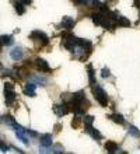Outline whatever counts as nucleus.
<instances>
[{"label": "nucleus", "mask_w": 140, "mask_h": 154, "mask_svg": "<svg viewBox=\"0 0 140 154\" xmlns=\"http://www.w3.org/2000/svg\"><path fill=\"white\" fill-rule=\"evenodd\" d=\"M4 99H6V104L11 107L16 101V93L13 90H4Z\"/></svg>", "instance_id": "nucleus-4"}, {"label": "nucleus", "mask_w": 140, "mask_h": 154, "mask_svg": "<svg viewBox=\"0 0 140 154\" xmlns=\"http://www.w3.org/2000/svg\"><path fill=\"white\" fill-rule=\"evenodd\" d=\"M35 63H37V67H38L41 72H49V70H51V67H49L48 62H46L45 59L37 57V59H35Z\"/></svg>", "instance_id": "nucleus-7"}, {"label": "nucleus", "mask_w": 140, "mask_h": 154, "mask_svg": "<svg viewBox=\"0 0 140 154\" xmlns=\"http://www.w3.org/2000/svg\"><path fill=\"white\" fill-rule=\"evenodd\" d=\"M83 121H84V125H93V122H94V116H91V115H86Z\"/></svg>", "instance_id": "nucleus-22"}, {"label": "nucleus", "mask_w": 140, "mask_h": 154, "mask_svg": "<svg viewBox=\"0 0 140 154\" xmlns=\"http://www.w3.org/2000/svg\"><path fill=\"white\" fill-rule=\"evenodd\" d=\"M91 18H93V21H94V24H95V25H101V24H102V21L105 20L102 13H93V14H91Z\"/></svg>", "instance_id": "nucleus-11"}, {"label": "nucleus", "mask_w": 140, "mask_h": 154, "mask_svg": "<svg viewBox=\"0 0 140 154\" xmlns=\"http://www.w3.org/2000/svg\"><path fill=\"white\" fill-rule=\"evenodd\" d=\"M53 111L57 116H65L66 113L69 112L67 109V105L66 104H55L53 105Z\"/></svg>", "instance_id": "nucleus-3"}, {"label": "nucleus", "mask_w": 140, "mask_h": 154, "mask_svg": "<svg viewBox=\"0 0 140 154\" xmlns=\"http://www.w3.org/2000/svg\"><path fill=\"white\" fill-rule=\"evenodd\" d=\"M27 134H30V136H32V137H37V136H38V134H37V132L30 130V129H27Z\"/></svg>", "instance_id": "nucleus-27"}, {"label": "nucleus", "mask_w": 140, "mask_h": 154, "mask_svg": "<svg viewBox=\"0 0 140 154\" xmlns=\"http://www.w3.org/2000/svg\"><path fill=\"white\" fill-rule=\"evenodd\" d=\"M52 150H53V153H63V147L60 144H55L52 147Z\"/></svg>", "instance_id": "nucleus-23"}, {"label": "nucleus", "mask_w": 140, "mask_h": 154, "mask_svg": "<svg viewBox=\"0 0 140 154\" xmlns=\"http://www.w3.org/2000/svg\"><path fill=\"white\" fill-rule=\"evenodd\" d=\"M22 55H24V52H22L21 46H16L14 49H11L10 51V56H11L13 60H21Z\"/></svg>", "instance_id": "nucleus-6"}, {"label": "nucleus", "mask_w": 140, "mask_h": 154, "mask_svg": "<svg viewBox=\"0 0 140 154\" xmlns=\"http://www.w3.org/2000/svg\"><path fill=\"white\" fill-rule=\"evenodd\" d=\"M90 1H91V3H93V4H91V6H94V7H98V9H99V7H101V3H99V1H98V0H90Z\"/></svg>", "instance_id": "nucleus-26"}, {"label": "nucleus", "mask_w": 140, "mask_h": 154, "mask_svg": "<svg viewBox=\"0 0 140 154\" xmlns=\"http://www.w3.org/2000/svg\"><path fill=\"white\" fill-rule=\"evenodd\" d=\"M88 78H90V86H91V88H94L97 86V80H95L94 70H93V66H91V65H88Z\"/></svg>", "instance_id": "nucleus-12"}, {"label": "nucleus", "mask_w": 140, "mask_h": 154, "mask_svg": "<svg viewBox=\"0 0 140 154\" xmlns=\"http://www.w3.org/2000/svg\"><path fill=\"white\" fill-rule=\"evenodd\" d=\"M30 38H31V39H37V41H39L41 45H46L48 42H49L48 35H46V34H43L42 31H38V30L32 31V34L30 35Z\"/></svg>", "instance_id": "nucleus-2"}, {"label": "nucleus", "mask_w": 140, "mask_h": 154, "mask_svg": "<svg viewBox=\"0 0 140 154\" xmlns=\"http://www.w3.org/2000/svg\"><path fill=\"white\" fill-rule=\"evenodd\" d=\"M86 130L90 133V134H91L94 139H97V140H101V139H102L101 133L98 132L97 129H93V128H91V125H86Z\"/></svg>", "instance_id": "nucleus-10"}, {"label": "nucleus", "mask_w": 140, "mask_h": 154, "mask_svg": "<svg viewBox=\"0 0 140 154\" xmlns=\"http://www.w3.org/2000/svg\"><path fill=\"white\" fill-rule=\"evenodd\" d=\"M116 22H118L119 27H130V21L126 18V17H119Z\"/></svg>", "instance_id": "nucleus-20"}, {"label": "nucleus", "mask_w": 140, "mask_h": 154, "mask_svg": "<svg viewBox=\"0 0 140 154\" xmlns=\"http://www.w3.org/2000/svg\"><path fill=\"white\" fill-rule=\"evenodd\" d=\"M135 6H136V7H140V0H135Z\"/></svg>", "instance_id": "nucleus-30"}, {"label": "nucleus", "mask_w": 140, "mask_h": 154, "mask_svg": "<svg viewBox=\"0 0 140 154\" xmlns=\"http://www.w3.org/2000/svg\"><path fill=\"white\" fill-rule=\"evenodd\" d=\"M13 4H14V7H16V10H17L18 14H24V11H25V7H24V6H25V4L22 3L21 0H20V1H14Z\"/></svg>", "instance_id": "nucleus-17"}, {"label": "nucleus", "mask_w": 140, "mask_h": 154, "mask_svg": "<svg viewBox=\"0 0 140 154\" xmlns=\"http://www.w3.org/2000/svg\"><path fill=\"white\" fill-rule=\"evenodd\" d=\"M41 146L51 147L52 146V134H43V136H41Z\"/></svg>", "instance_id": "nucleus-13"}, {"label": "nucleus", "mask_w": 140, "mask_h": 154, "mask_svg": "<svg viewBox=\"0 0 140 154\" xmlns=\"http://www.w3.org/2000/svg\"><path fill=\"white\" fill-rule=\"evenodd\" d=\"M6 151H9V147L1 142V153H6Z\"/></svg>", "instance_id": "nucleus-28"}, {"label": "nucleus", "mask_w": 140, "mask_h": 154, "mask_svg": "<svg viewBox=\"0 0 140 154\" xmlns=\"http://www.w3.org/2000/svg\"><path fill=\"white\" fill-rule=\"evenodd\" d=\"M101 76L104 77V78H107V77H111V72H109V69L104 67V69H102V73H101Z\"/></svg>", "instance_id": "nucleus-24"}, {"label": "nucleus", "mask_w": 140, "mask_h": 154, "mask_svg": "<svg viewBox=\"0 0 140 154\" xmlns=\"http://www.w3.org/2000/svg\"><path fill=\"white\" fill-rule=\"evenodd\" d=\"M109 118L115 122V123H119V125H123V123H125V118H123L120 113H112V115H109Z\"/></svg>", "instance_id": "nucleus-15"}, {"label": "nucleus", "mask_w": 140, "mask_h": 154, "mask_svg": "<svg viewBox=\"0 0 140 154\" xmlns=\"http://www.w3.org/2000/svg\"><path fill=\"white\" fill-rule=\"evenodd\" d=\"M101 27H102V28H105V30H112V28H114V24H112L111 20H104L102 24H101Z\"/></svg>", "instance_id": "nucleus-21"}, {"label": "nucleus", "mask_w": 140, "mask_h": 154, "mask_svg": "<svg viewBox=\"0 0 140 154\" xmlns=\"http://www.w3.org/2000/svg\"><path fill=\"white\" fill-rule=\"evenodd\" d=\"M74 18H72V17H65L63 20H62V22H60V28H66V30H72L73 27H74Z\"/></svg>", "instance_id": "nucleus-5"}, {"label": "nucleus", "mask_w": 140, "mask_h": 154, "mask_svg": "<svg viewBox=\"0 0 140 154\" xmlns=\"http://www.w3.org/2000/svg\"><path fill=\"white\" fill-rule=\"evenodd\" d=\"M4 90H13V84L11 83H6L4 84Z\"/></svg>", "instance_id": "nucleus-29"}, {"label": "nucleus", "mask_w": 140, "mask_h": 154, "mask_svg": "<svg viewBox=\"0 0 140 154\" xmlns=\"http://www.w3.org/2000/svg\"><path fill=\"white\" fill-rule=\"evenodd\" d=\"M30 81H34L37 86H46V84H48V80L43 76H32Z\"/></svg>", "instance_id": "nucleus-9"}, {"label": "nucleus", "mask_w": 140, "mask_h": 154, "mask_svg": "<svg viewBox=\"0 0 140 154\" xmlns=\"http://www.w3.org/2000/svg\"><path fill=\"white\" fill-rule=\"evenodd\" d=\"M72 1H73V3H76L77 6H80V4H87L90 0H72Z\"/></svg>", "instance_id": "nucleus-25"}, {"label": "nucleus", "mask_w": 140, "mask_h": 154, "mask_svg": "<svg viewBox=\"0 0 140 154\" xmlns=\"http://www.w3.org/2000/svg\"><path fill=\"white\" fill-rule=\"evenodd\" d=\"M128 132H129V134L135 136V137H140V130L136 126H133V125H129V126H128Z\"/></svg>", "instance_id": "nucleus-18"}, {"label": "nucleus", "mask_w": 140, "mask_h": 154, "mask_svg": "<svg viewBox=\"0 0 140 154\" xmlns=\"http://www.w3.org/2000/svg\"><path fill=\"white\" fill-rule=\"evenodd\" d=\"M93 93H94V97L97 99L98 102L102 105V107H107L108 104V97H107V93L104 91V88L99 87V86H95L93 88Z\"/></svg>", "instance_id": "nucleus-1"}, {"label": "nucleus", "mask_w": 140, "mask_h": 154, "mask_svg": "<svg viewBox=\"0 0 140 154\" xmlns=\"http://www.w3.org/2000/svg\"><path fill=\"white\" fill-rule=\"evenodd\" d=\"M35 87H37V84L34 81H28L25 86V90H24V94L28 97H35Z\"/></svg>", "instance_id": "nucleus-8"}, {"label": "nucleus", "mask_w": 140, "mask_h": 154, "mask_svg": "<svg viewBox=\"0 0 140 154\" xmlns=\"http://www.w3.org/2000/svg\"><path fill=\"white\" fill-rule=\"evenodd\" d=\"M13 44V36L11 35H1V45L4 46H9V45Z\"/></svg>", "instance_id": "nucleus-19"}, {"label": "nucleus", "mask_w": 140, "mask_h": 154, "mask_svg": "<svg viewBox=\"0 0 140 154\" xmlns=\"http://www.w3.org/2000/svg\"><path fill=\"white\" fill-rule=\"evenodd\" d=\"M1 122H3V123H6L7 126H11V128H14V125H16V121L13 119V116H10V115H3Z\"/></svg>", "instance_id": "nucleus-16"}, {"label": "nucleus", "mask_w": 140, "mask_h": 154, "mask_svg": "<svg viewBox=\"0 0 140 154\" xmlns=\"http://www.w3.org/2000/svg\"><path fill=\"white\" fill-rule=\"evenodd\" d=\"M105 150H107L108 153H116V151H120L119 147L114 143V142H107V143H105Z\"/></svg>", "instance_id": "nucleus-14"}]
</instances>
